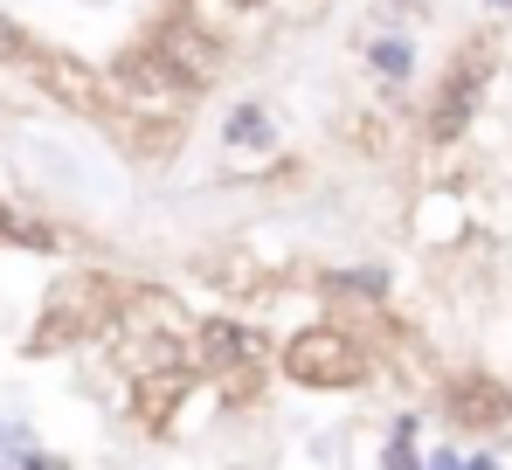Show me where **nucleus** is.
Returning <instances> with one entry per match:
<instances>
[{
    "mask_svg": "<svg viewBox=\"0 0 512 470\" xmlns=\"http://www.w3.org/2000/svg\"><path fill=\"white\" fill-rule=\"evenodd\" d=\"M464 118H471V90H450V104L436 111V132H457Z\"/></svg>",
    "mask_w": 512,
    "mask_h": 470,
    "instance_id": "4",
    "label": "nucleus"
},
{
    "mask_svg": "<svg viewBox=\"0 0 512 470\" xmlns=\"http://www.w3.org/2000/svg\"><path fill=\"white\" fill-rule=\"evenodd\" d=\"M243 346H250L243 332H208V353H215V360H243Z\"/></svg>",
    "mask_w": 512,
    "mask_h": 470,
    "instance_id": "5",
    "label": "nucleus"
},
{
    "mask_svg": "<svg viewBox=\"0 0 512 470\" xmlns=\"http://www.w3.org/2000/svg\"><path fill=\"white\" fill-rule=\"evenodd\" d=\"M457 408H464V415H499L506 394L492 388V381H464V388H457Z\"/></svg>",
    "mask_w": 512,
    "mask_h": 470,
    "instance_id": "3",
    "label": "nucleus"
},
{
    "mask_svg": "<svg viewBox=\"0 0 512 470\" xmlns=\"http://www.w3.org/2000/svg\"><path fill=\"white\" fill-rule=\"evenodd\" d=\"M236 7H263V0H236Z\"/></svg>",
    "mask_w": 512,
    "mask_h": 470,
    "instance_id": "7",
    "label": "nucleus"
},
{
    "mask_svg": "<svg viewBox=\"0 0 512 470\" xmlns=\"http://www.w3.org/2000/svg\"><path fill=\"white\" fill-rule=\"evenodd\" d=\"M284 367H291L298 381H312V388H346V381H360V353L346 346L333 325L298 332V339H291V353H284Z\"/></svg>",
    "mask_w": 512,
    "mask_h": 470,
    "instance_id": "1",
    "label": "nucleus"
},
{
    "mask_svg": "<svg viewBox=\"0 0 512 470\" xmlns=\"http://www.w3.org/2000/svg\"><path fill=\"white\" fill-rule=\"evenodd\" d=\"M160 56L180 70V83H187V90H194V83H208V77H215V63H222V56H215V42H208L194 21H173L167 35H160Z\"/></svg>",
    "mask_w": 512,
    "mask_h": 470,
    "instance_id": "2",
    "label": "nucleus"
},
{
    "mask_svg": "<svg viewBox=\"0 0 512 470\" xmlns=\"http://www.w3.org/2000/svg\"><path fill=\"white\" fill-rule=\"evenodd\" d=\"M374 63H381V70H395V77H402V70H409V49H402V42H381V49H374Z\"/></svg>",
    "mask_w": 512,
    "mask_h": 470,
    "instance_id": "6",
    "label": "nucleus"
}]
</instances>
